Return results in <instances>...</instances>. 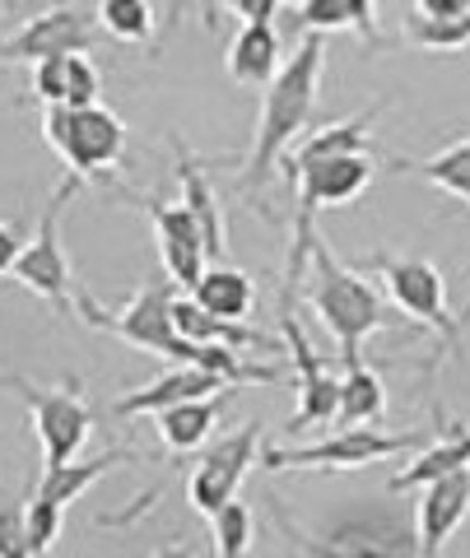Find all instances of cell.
Wrapping results in <instances>:
<instances>
[{
    "instance_id": "6da1fadb",
    "label": "cell",
    "mask_w": 470,
    "mask_h": 558,
    "mask_svg": "<svg viewBox=\"0 0 470 558\" xmlns=\"http://www.w3.org/2000/svg\"><path fill=\"white\" fill-rule=\"evenodd\" d=\"M172 299H178V284L172 279H149L131 293V303L121 307H103L94 293L80 289V322L103 330L112 340H126L145 354H159L172 363H191V368H210L219 377H229L233 387H248V381H285V368H266V363H248L233 344H201L186 340L178 322H172Z\"/></svg>"
},
{
    "instance_id": "7a4b0ae2",
    "label": "cell",
    "mask_w": 470,
    "mask_h": 558,
    "mask_svg": "<svg viewBox=\"0 0 470 558\" xmlns=\"http://www.w3.org/2000/svg\"><path fill=\"white\" fill-rule=\"evenodd\" d=\"M322 70H326V38H322V33H308V38L299 43V51H293V57L280 65V75L266 84L252 149H248L242 172H238L242 191H261V186H266L275 163H280L293 140L308 131L312 108H317V89H322Z\"/></svg>"
},
{
    "instance_id": "3957f363",
    "label": "cell",
    "mask_w": 470,
    "mask_h": 558,
    "mask_svg": "<svg viewBox=\"0 0 470 558\" xmlns=\"http://www.w3.org/2000/svg\"><path fill=\"white\" fill-rule=\"evenodd\" d=\"M303 299L312 317H322L326 336L340 344V363L363 359V340L377 336L387 326L410 322L391 299H382V289L369 284L359 270L330 256V247L317 238L308 252V275H303Z\"/></svg>"
},
{
    "instance_id": "277c9868",
    "label": "cell",
    "mask_w": 470,
    "mask_h": 558,
    "mask_svg": "<svg viewBox=\"0 0 470 558\" xmlns=\"http://www.w3.org/2000/svg\"><path fill=\"white\" fill-rule=\"evenodd\" d=\"M43 140L61 154V163L80 178H108L126 149V121L108 108H71V102H47Z\"/></svg>"
},
{
    "instance_id": "5b68a950",
    "label": "cell",
    "mask_w": 470,
    "mask_h": 558,
    "mask_svg": "<svg viewBox=\"0 0 470 558\" xmlns=\"http://www.w3.org/2000/svg\"><path fill=\"white\" fill-rule=\"evenodd\" d=\"M80 196V172H71V178H61L57 191L43 201V215H38V229H33V238L24 242L20 260H14L10 279L28 293H38L43 303H51L57 312H71V289H75V275H71V260H65V247H61V215L65 205H71Z\"/></svg>"
},
{
    "instance_id": "8992f818",
    "label": "cell",
    "mask_w": 470,
    "mask_h": 558,
    "mask_svg": "<svg viewBox=\"0 0 470 558\" xmlns=\"http://www.w3.org/2000/svg\"><path fill=\"white\" fill-rule=\"evenodd\" d=\"M369 270H377L382 289H387V299L406 312L410 326H424L433 336L443 340V349L457 354L461 344V322L447 312V279L443 270L433 266L424 256H391V252H377L369 260Z\"/></svg>"
},
{
    "instance_id": "52a82bcc",
    "label": "cell",
    "mask_w": 470,
    "mask_h": 558,
    "mask_svg": "<svg viewBox=\"0 0 470 558\" xmlns=\"http://www.w3.org/2000/svg\"><path fill=\"white\" fill-rule=\"evenodd\" d=\"M5 387H14V396L28 405V424L38 433V447H43V465H61V461H75L84 442L94 433V410L84 400V387L71 377L65 387H33L28 377H0Z\"/></svg>"
},
{
    "instance_id": "ba28073f",
    "label": "cell",
    "mask_w": 470,
    "mask_h": 558,
    "mask_svg": "<svg viewBox=\"0 0 470 558\" xmlns=\"http://www.w3.org/2000/svg\"><path fill=\"white\" fill-rule=\"evenodd\" d=\"M424 433H382L377 424L336 428L322 442L308 447H266L261 451V470H363L373 461H391L400 451L420 447Z\"/></svg>"
},
{
    "instance_id": "9c48e42d",
    "label": "cell",
    "mask_w": 470,
    "mask_h": 558,
    "mask_svg": "<svg viewBox=\"0 0 470 558\" xmlns=\"http://www.w3.org/2000/svg\"><path fill=\"white\" fill-rule=\"evenodd\" d=\"M280 340H285V354L293 359V381H299V410L289 418V433L330 424L340 405V377H336V363L312 349L308 330L293 317V293H280Z\"/></svg>"
},
{
    "instance_id": "30bf717a",
    "label": "cell",
    "mask_w": 470,
    "mask_h": 558,
    "mask_svg": "<svg viewBox=\"0 0 470 558\" xmlns=\"http://www.w3.org/2000/svg\"><path fill=\"white\" fill-rule=\"evenodd\" d=\"M94 20L98 14H89L84 5H71V0L33 14L20 33H10L0 43V65H38L47 57H80V51H89L98 43Z\"/></svg>"
},
{
    "instance_id": "8fae6325",
    "label": "cell",
    "mask_w": 470,
    "mask_h": 558,
    "mask_svg": "<svg viewBox=\"0 0 470 558\" xmlns=\"http://www.w3.org/2000/svg\"><path fill=\"white\" fill-rule=\"evenodd\" d=\"M373 149H350L330 154V159H312L289 168L293 182V223H312V215L326 205H350L359 201L373 182Z\"/></svg>"
},
{
    "instance_id": "7c38bea8",
    "label": "cell",
    "mask_w": 470,
    "mask_h": 558,
    "mask_svg": "<svg viewBox=\"0 0 470 558\" xmlns=\"http://www.w3.org/2000/svg\"><path fill=\"white\" fill-rule=\"evenodd\" d=\"M256 442H261V424H242L238 433L219 438L196 461V470H191V480H186V502L201 517H210L229 498H238V488H242V480H248V470L256 465Z\"/></svg>"
},
{
    "instance_id": "4fadbf2b",
    "label": "cell",
    "mask_w": 470,
    "mask_h": 558,
    "mask_svg": "<svg viewBox=\"0 0 470 558\" xmlns=\"http://www.w3.org/2000/svg\"><path fill=\"white\" fill-rule=\"evenodd\" d=\"M145 215L154 223V238H159V256H164V270L178 289H191L196 279L210 266V247H205V233L196 215L186 205H172L159 196H145Z\"/></svg>"
},
{
    "instance_id": "5bb4252c",
    "label": "cell",
    "mask_w": 470,
    "mask_h": 558,
    "mask_svg": "<svg viewBox=\"0 0 470 558\" xmlns=\"http://www.w3.org/2000/svg\"><path fill=\"white\" fill-rule=\"evenodd\" d=\"M470 512V470H451L424 484V498L414 508V539H420V554L433 558L447 549V539L461 531V521Z\"/></svg>"
},
{
    "instance_id": "9a60e30c",
    "label": "cell",
    "mask_w": 470,
    "mask_h": 558,
    "mask_svg": "<svg viewBox=\"0 0 470 558\" xmlns=\"http://www.w3.org/2000/svg\"><path fill=\"white\" fill-rule=\"evenodd\" d=\"M219 391H233V381H229V377H219V373H210V368H191V363H178L172 373L154 377L149 387L131 391V396H121L117 405H112V414H117V418L159 414V410H168V405H182V400L219 396Z\"/></svg>"
},
{
    "instance_id": "2e32d148",
    "label": "cell",
    "mask_w": 470,
    "mask_h": 558,
    "mask_svg": "<svg viewBox=\"0 0 470 558\" xmlns=\"http://www.w3.org/2000/svg\"><path fill=\"white\" fill-rule=\"evenodd\" d=\"M229 75L233 84H248V89H266L280 75V33H275L270 20L238 28V38L229 47Z\"/></svg>"
},
{
    "instance_id": "e0dca14e",
    "label": "cell",
    "mask_w": 470,
    "mask_h": 558,
    "mask_svg": "<svg viewBox=\"0 0 470 558\" xmlns=\"http://www.w3.org/2000/svg\"><path fill=\"white\" fill-rule=\"evenodd\" d=\"M186 293H191V299H196L205 312H215V317H229V322L252 317V307H256V284H252V275L238 270V266H229V260H210V266H205V275H201Z\"/></svg>"
},
{
    "instance_id": "ac0fdd59",
    "label": "cell",
    "mask_w": 470,
    "mask_h": 558,
    "mask_svg": "<svg viewBox=\"0 0 470 558\" xmlns=\"http://www.w3.org/2000/svg\"><path fill=\"white\" fill-rule=\"evenodd\" d=\"M219 410L224 400L219 396H201V400H182V405H168L154 414V424H159V442L172 451V457H186V451H196L210 442V433L219 424Z\"/></svg>"
},
{
    "instance_id": "d6986e66",
    "label": "cell",
    "mask_w": 470,
    "mask_h": 558,
    "mask_svg": "<svg viewBox=\"0 0 470 558\" xmlns=\"http://www.w3.org/2000/svg\"><path fill=\"white\" fill-rule=\"evenodd\" d=\"M172 154H178V182H182V205L196 215L201 223V233H205V247H210V260H224V209H219V196H215V186L210 178H205V168L191 159V154L172 140Z\"/></svg>"
},
{
    "instance_id": "ffe728a7",
    "label": "cell",
    "mask_w": 470,
    "mask_h": 558,
    "mask_svg": "<svg viewBox=\"0 0 470 558\" xmlns=\"http://www.w3.org/2000/svg\"><path fill=\"white\" fill-rule=\"evenodd\" d=\"M382 418H387V387H382V377L363 359L340 363V405L330 424L354 428V424H382Z\"/></svg>"
},
{
    "instance_id": "44dd1931",
    "label": "cell",
    "mask_w": 470,
    "mask_h": 558,
    "mask_svg": "<svg viewBox=\"0 0 470 558\" xmlns=\"http://www.w3.org/2000/svg\"><path fill=\"white\" fill-rule=\"evenodd\" d=\"M451 470H470V424H451L438 442H429L420 457H414V461L391 480V494H406V488H424L429 480L451 475Z\"/></svg>"
},
{
    "instance_id": "7402d4cb",
    "label": "cell",
    "mask_w": 470,
    "mask_h": 558,
    "mask_svg": "<svg viewBox=\"0 0 470 558\" xmlns=\"http://www.w3.org/2000/svg\"><path fill=\"white\" fill-rule=\"evenodd\" d=\"M396 172H410V178H420L470 205V135L438 154H429V159H396Z\"/></svg>"
},
{
    "instance_id": "603a6c76",
    "label": "cell",
    "mask_w": 470,
    "mask_h": 558,
    "mask_svg": "<svg viewBox=\"0 0 470 558\" xmlns=\"http://www.w3.org/2000/svg\"><path fill=\"white\" fill-rule=\"evenodd\" d=\"M131 451H103V457H94V461H61V465H47L43 470V480H38V498H47V502H75L80 494H89V488L108 475V470L117 465V461H126Z\"/></svg>"
},
{
    "instance_id": "cb8c5ba5",
    "label": "cell",
    "mask_w": 470,
    "mask_h": 558,
    "mask_svg": "<svg viewBox=\"0 0 470 558\" xmlns=\"http://www.w3.org/2000/svg\"><path fill=\"white\" fill-rule=\"evenodd\" d=\"M400 38L420 51H466L470 47V14H457V20H429V14H410L400 24Z\"/></svg>"
},
{
    "instance_id": "d4e9b609",
    "label": "cell",
    "mask_w": 470,
    "mask_h": 558,
    "mask_svg": "<svg viewBox=\"0 0 470 558\" xmlns=\"http://www.w3.org/2000/svg\"><path fill=\"white\" fill-rule=\"evenodd\" d=\"M98 24L117 43H149L154 38V10L149 0H98Z\"/></svg>"
},
{
    "instance_id": "484cf974",
    "label": "cell",
    "mask_w": 470,
    "mask_h": 558,
    "mask_svg": "<svg viewBox=\"0 0 470 558\" xmlns=\"http://www.w3.org/2000/svg\"><path fill=\"white\" fill-rule=\"evenodd\" d=\"M210 535H215V554L219 558H242L252 549V535H256V521L248 502L229 498L219 512H210Z\"/></svg>"
},
{
    "instance_id": "4316f807",
    "label": "cell",
    "mask_w": 470,
    "mask_h": 558,
    "mask_svg": "<svg viewBox=\"0 0 470 558\" xmlns=\"http://www.w3.org/2000/svg\"><path fill=\"white\" fill-rule=\"evenodd\" d=\"M61 502H47V498H33L28 502V558H43L51 554V545H57L61 535Z\"/></svg>"
},
{
    "instance_id": "83f0119b",
    "label": "cell",
    "mask_w": 470,
    "mask_h": 558,
    "mask_svg": "<svg viewBox=\"0 0 470 558\" xmlns=\"http://www.w3.org/2000/svg\"><path fill=\"white\" fill-rule=\"evenodd\" d=\"M299 28L303 33H340V28H354L350 0H299Z\"/></svg>"
},
{
    "instance_id": "f1b7e54d",
    "label": "cell",
    "mask_w": 470,
    "mask_h": 558,
    "mask_svg": "<svg viewBox=\"0 0 470 558\" xmlns=\"http://www.w3.org/2000/svg\"><path fill=\"white\" fill-rule=\"evenodd\" d=\"M98 94H103V80H98L94 61L80 51V57H71V75H65V102H71V108H94Z\"/></svg>"
},
{
    "instance_id": "f546056e",
    "label": "cell",
    "mask_w": 470,
    "mask_h": 558,
    "mask_svg": "<svg viewBox=\"0 0 470 558\" xmlns=\"http://www.w3.org/2000/svg\"><path fill=\"white\" fill-rule=\"evenodd\" d=\"M0 558H28V502L0 508Z\"/></svg>"
},
{
    "instance_id": "4dcf8cb0",
    "label": "cell",
    "mask_w": 470,
    "mask_h": 558,
    "mask_svg": "<svg viewBox=\"0 0 470 558\" xmlns=\"http://www.w3.org/2000/svg\"><path fill=\"white\" fill-rule=\"evenodd\" d=\"M65 75H71V57H47L33 65V98L65 102Z\"/></svg>"
},
{
    "instance_id": "1f68e13d",
    "label": "cell",
    "mask_w": 470,
    "mask_h": 558,
    "mask_svg": "<svg viewBox=\"0 0 470 558\" xmlns=\"http://www.w3.org/2000/svg\"><path fill=\"white\" fill-rule=\"evenodd\" d=\"M224 5H229L242 24H256V20H275L285 0H224Z\"/></svg>"
},
{
    "instance_id": "d6a6232c",
    "label": "cell",
    "mask_w": 470,
    "mask_h": 558,
    "mask_svg": "<svg viewBox=\"0 0 470 558\" xmlns=\"http://www.w3.org/2000/svg\"><path fill=\"white\" fill-rule=\"evenodd\" d=\"M24 252V233H20V223H0V275H10L14 270V260H20Z\"/></svg>"
},
{
    "instance_id": "836d02e7",
    "label": "cell",
    "mask_w": 470,
    "mask_h": 558,
    "mask_svg": "<svg viewBox=\"0 0 470 558\" xmlns=\"http://www.w3.org/2000/svg\"><path fill=\"white\" fill-rule=\"evenodd\" d=\"M414 14H429V20H457V14H470V0H414Z\"/></svg>"
},
{
    "instance_id": "e575fe53",
    "label": "cell",
    "mask_w": 470,
    "mask_h": 558,
    "mask_svg": "<svg viewBox=\"0 0 470 558\" xmlns=\"http://www.w3.org/2000/svg\"><path fill=\"white\" fill-rule=\"evenodd\" d=\"M461 326H470V299H466V307H461V317H457Z\"/></svg>"
}]
</instances>
